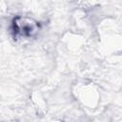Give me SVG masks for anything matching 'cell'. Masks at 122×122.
<instances>
[{
	"mask_svg": "<svg viewBox=\"0 0 122 122\" xmlns=\"http://www.w3.org/2000/svg\"><path fill=\"white\" fill-rule=\"evenodd\" d=\"M39 24L28 17H16L12 22V31L16 38H30L36 34Z\"/></svg>",
	"mask_w": 122,
	"mask_h": 122,
	"instance_id": "6da1fadb",
	"label": "cell"
}]
</instances>
